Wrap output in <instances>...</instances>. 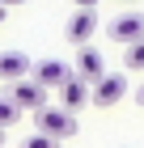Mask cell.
Masks as SVG:
<instances>
[{"label":"cell","mask_w":144,"mask_h":148,"mask_svg":"<svg viewBox=\"0 0 144 148\" xmlns=\"http://www.w3.org/2000/svg\"><path fill=\"white\" fill-rule=\"evenodd\" d=\"M34 123H38V131H43V136H51V140L76 136V114L59 110V106H43V110L34 114Z\"/></svg>","instance_id":"1"},{"label":"cell","mask_w":144,"mask_h":148,"mask_svg":"<svg viewBox=\"0 0 144 148\" xmlns=\"http://www.w3.org/2000/svg\"><path fill=\"white\" fill-rule=\"evenodd\" d=\"M98 21H102V13H98V4H81L72 17H68V25H64V34H68V42L72 47H85L89 38H93V30H98Z\"/></svg>","instance_id":"2"},{"label":"cell","mask_w":144,"mask_h":148,"mask_svg":"<svg viewBox=\"0 0 144 148\" xmlns=\"http://www.w3.org/2000/svg\"><path fill=\"white\" fill-rule=\"evenodd\" d=\"M144 38V13L140 9H127L119 13V17H110V42H123V47H132Z\"/></svg>","instance_id":"3"},{"label":"cell","mask_w":144,"mask_h":148,"mask_svg":"<svg viewBox=\"0 0 144 148\" xmlns=\"http://www.w3.org/2000/svg\"><path fill=\"white\" fill-rule=\"evenodd\" d=\"M30 80L38 85V89H64L68 80H72V68H68L64 59H43V64H34Z\"/></svg>","instance_id":"4"},{"label":"cell","mask_w":144,"mask_h":148,"mask_svg":"<svg viewBox=\"0 0 144 148\" xmlns=\"http://www.w3.org/2000/svg\"><path fill=\"white\" fill-rule=\"evenodd\" d=\"M4 97H9L17 110H34V114L47 106V89H38L34 80H17V85H9V93H4Z\"/></svg>","instance_id":"5"},{"label":"cell","mask_w":144,"mask_h":148,"mask_svg":"<svg viewBox=\"0 0 144 148\" xmlns=\"http://www.w3.org/2000/svg\"><path fill=\"white\" fill-rule=\"evenodd\" d=\"M127 97V76L123 72H106V76L93 85V106H114Z\"/></svg>","instance_id":"6"},{"label":"cell","mask_w":144,"mask_h":148,"mask_svg":"<svg viewBox=\"0 0 144 148\" xmlns=\"http://www.w3.org/2000/svg\"><path fill=\"white\" fill-rule=\"evenodd\" d=\"M34 64L25 51H0V80H9V85H17V80H30Z\"/></svg>","instance_id":"7"},{"label":"cell","mask_w":144,"mask_h":148,"mask_svg":"<svg viewBox=\"0 0 144 148\" xmlns=\"http://www.w3.org/2000/svg\"><path fill=\"white\" fill-rule=\"evenodd\" d=\"M93 102V89H89L85 80L76 76V72H72V80H68L64 89H59V110H68V114H76L81 106H89Z\"/></svg>","instance_id":"8"},{"label":"cell","mask_w":144,"mask_h":148,"mask_svg":"<svg viewBox=\"0 0 144 148\" xmlns=\"http://www.w3.org/2000/svg\"><path fill=\"white\" fill-rule=\"evenodd\" d=\"M76 76L85 80V85H98V80L106 76V64H102V51H98V47H81V55H76Z\"/></svg>","instance_id":"9"},{"label":"cell","mask_w":144,"mask_h":148,"mask_svg":"<svg viewBox=\"0 0 144 148\" xmlns=\"http://www.w3.org/2000/svg\"><path fill=\"white\" fill-rule=\"evenodd\" d=\"M123 68L144 72V38H140V42H132V47H123Z\"/></svg>","instance_id":"10"},{"label":"cell","mask_w":144,"mask_h":148,"mask_svg":"<svg viewBox=\"0 0 144 148\" xmlns=\"http://www.w3.org/2000/svg\"><path fill=\"white\" fill-rule=\"evenodd\" d=\"M17 119H21V110H17V106H13L9 97H0V131H9V127L17 123Z\"/></svg>","instance_id":"11"},{"label":"cell","mask_w":144,"mask_h":148,"mask_svg":"<svg viewBox=\"0 0 144 148\" xmlns=\"http://www.w3.org/2000/svg\"><path fill=\"white\" fill-rule=\"evenodd\" d=\"M21 148H59V140L43 136V131H34V136H25V140H21Z\"/></svg>","instance_id":"12"},{"label":"cell","mask_w":144,"mask_h":148,"mask_svg":"<svg viewBox=\"0 0 144 148\" xmlns=\"http://www.w3.org/2000/svg\"><path fill=\"white\" fill-rule=\"evenodd\" d=\"M136 102H140V106H144V85H140V89H136Z\"/></svg>","instance_id":"13"},{"label":"cell","mask_w":144,"mask_h":148,"mask_svg":"<svg viewBox=\"0 0 144 148\" xmlns=\"http://www.w3.org/2000/svg\"><path fill=\"white\" fill-rule=\"evenodd\" d=\"M4 17H9V9H4V4H0V21H4Z\"/></svg>","instance_id":"14"},{"label":"cell","mask_w":144,"mask_h":148,"mask_svg":"<svg viewBox=\"0 0 144 148\" xmlns=\"http://www.w3.org/2000/svg\"><path fill=\"white\" fill-rule=\"evenodd\" d=\"M0 144H4V131H0Z\"/></svg>","instance_id":"15"}]
</instances>
